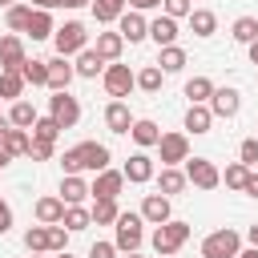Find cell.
<instances>
[{
	"instance_id": "8fae6325",
	"label": "cell",
	"mask_w": 258,
	"mask_h": 258,
	"mask_svg": "<svg viewBox=\"0 0 258 258\" xmlns=\"http://www.w3.org/2000/svg\"><path fill=\"white\" fill-rule=\"evenodd\" d=\"M121 185H125V169H101L89 189H93V198H117Z\"/></svg>"
},
{
	"instance_id": "4316f807",
	"label": "cell",
	"mask_w": 258,
	"mask_h": 258,
	"mask_svg": "<svg viewBox=\"0 0 258 258\" xmlns=\"http://www.w3.org/2000/svg\"><path fill=\"white\" fill-rule=\"evenodd\" d=\"M185 97H189V105H210L214 81H210V77H189V81H185Z\"/></svg>"
},
{
	"instance_id": "e7e4bbea",
	"label": "cell",
	"mask_w": 258,
	"mask_h": 258,
	"mask_svg": "<svg viewBox=\"0 0 258 258\" xmlns=\"http://www.w3.org/2000/svg\"><path fill=\"white\" fill-rule=\"evenodd\" d=\"M0 117H4V113H0Z\"/></svg>"
},
{
	"instance_id": "e0dca14e",
	"label": "cell",
	"mask_w": 258,
	"mask_h": 258,
	"mask_svg": "<svg viewBox=\"0 0 258 258\" xmlns=\"http://www.w3.org/2000/svg\"><path fill=\"white\" fill-rule=\"evenodd\" d=\"M105 125H109L113 133H129V129H133L129 105H125V101H109V105H105Z\"/></svg>"
},
{
	"instance_id": "db71d44e",
	"label": "cell",
	"mask_w": 258,
	"mask_h": 258,
	"mask_svg": "<svg viewBox=\"0 0 258 258\" xmlns=\"http://www.w3.org/2000/svg\"><path fill=\"white\" fill-rule=\"evenodd\" d=\"M250 64H258V40H250Z\"/></svg>"
},
{
	"instance_id": "ba28073f",
	"label": "cell",
	"mask_w": 258,
	"mask_h": 258,
	"mask_svg": "<svg viewBox=\"0 0 258 258\" xmlns=\"http://www.w3.org/2000/svg\"><path fill=\"white\" fill-rule=\"evenodd\" d=\"M48 113L60 121V129H73V125L81 121V105H77V97H69V89L48 97Z\"/></svg>"
},
{
	"instance_id": "94428289",
	"label": "cell",
	"mask_w": 258,
	"mask_h": 258,
	"mask_svg": "<svg viewBox=\"0 0 258 258\" xmlns=\"http://www.w3.org/2000/svg\"><path fill=\"white\" fill-rule=\"evenodd\" d=\"M56 258H73V254H69V250H60V254H56Z\"/></svg>"
},
{
	"instance_id": "c3c4849f",
	"label": "cell",
	"mask_w": 258,
	"mask_h": 258,
	"mask_svg": "<svg viewBox=\"0 0 258 258\" xmlns=\"http://www.w3.org/2000/svg\"><path fill=\"white\" fill-rule=\"evenodd\" d=\"M8 230H12V206L0 198V234H8Z\"/></svg>"
},
{
	"instance_id": "816d5d0a",
	"label": "cell",
	"mask_w": 258,
	"mask_h": 258,
	"mask_svg": "<svg viewBox=\"0 0 258 258\" xmlns=\"http://www.w3.org/2000/svg\"><path fill=\"white\" fill-rule=\"evenodd\" d=\"M242 194H250V198H258V173H250V177H246V185H242Z\"/></svg>"
},
{
	"instance_id": "ab89813d",
	"label": "cell",
	"mask_w": 258,
	"mask_h": 258,
	"mask_svg": "<svg viewBox=\"0 0 258 258\" xmlns=\"http://www.w3.org/2000/svg\"><path fill=\"white\" fill-rule=\"evenodd\" d=\"M161 77H165V73H161V64H149V69H141V73H137V89L157 93V89H161Z\"/></svg>"
},
{
	"instance_id": "484cf974",
	"label": "cell",
	"mask_w": 258,
	"mask_h": 258,
	"mask_svg": "<svg viewBox=\"0 0 258 258\" xmlns=\"http://www.w3.org/2000/svg\"><path fill=\"white\" fill-rule=\"evenodd\" d=\"M121 48H125V36L121 32H97V52H101V60H117L121 56Z\"/></svg>"
},
{
	"instance_id": "ee69618b",
	"label": "cell",
	"mask_w": 258,
	"mask_h": 258,
	"mask_svg": "<svg viewBox=\"0 0 258 258\" xmlns=\"http://www.w3.org/2000/svg\"><path fill=\"white\" fill-rule=\"evenodd\" d=\"M52 145H56V141H40V137H32L28 157H32V161H48V157H52Z\"/></svg>"
},
{
	"instance_id": "7a4b0ae2",
	"label": "cell",
	"mask_w": 258,
	"mask_h": 258,
	"mask_svg": "<svg viewBox=\"0 0 258 258\" xmlns=\"http://www.w3.org/2000/svg\"><path fill=\"white\" fill-rule=\"evenodd\" d=\"M185 238H189V222H177V218L161 222V226L153 230V250H157V258L177 254V250L185 246Z\"/></svg>"
},
{
	"instance_id": "f907efd6",
	"label": "cell",
	"mask_w": 258,
	"mask_h": 258,
	"mask_svg": "<svg viewBox=\"0 0 258 258\" xmlns=\"http://www.w3.org/2000/svg\"><path fill=\"white\" fill-rule=\"evenodd\" d=\"M129 8H137V12H145V8H161V0H125Z\"/></svg>"
},
{
	"instance_id": "7bdbcfd3",
	"label": "cell",
	"mask_w": 258,
	"mask_h": 258,
	"mask_svg": "<svg viewBox=\"0 0 258 258\" xmlns=\"http://www.w3.org/2000/svg\"><path fill=\"white\" fill-rule=\"evenodd\" d=\"M48 250H56V254H60V250H69V230H64L60 222H56V226H48Z\"/></svg>"
},
{
	"instance_id": "8d00e7d4",
	"label": "cell",
	"mask_w": 258,
	"mask_h": 258,
	"mask_svg": "<svg viewBox=\"0 0 258 258\" xmlns=\"http://www.w3.org/2000/svg\"><path fill=\"white\" fill-rule=\"evenodd\" d=\"M20 77L28 85H48V60H24L20 64Z\"/></svg>"
},
{
	"instance_id": "f5cc1de1",
	"label": "cell",
	"mask_w": 258,
	"mask_h": 258,
	"mask_svg": "<svg viewBox=\"0 0 258 258\" xmlns=\"http://www.w3.org/2000/svg\"><path fill=\"white\" fill-rule=\"evenodd\" d=\"M8 129H12V121H8V117H0V141H4V133H8Z\"/></svg>"
},
{
	"instance_id": "be15d7a7",
	"label": "cell",
	"mask_w": 258,
	"mask_h": 258,
	"mask_svg": "<svg viewBox=\"0 0 258 258\" xmlns=\"http://www.w3.org/2000/svg\"><path fill=\"white\" fill-rule=\"evenodd\" d=\"M32 258H40V254H32Z\"/></svg>"
},
{
	"instance_id": "681fc988",
	"label": "cell",
	"mask_w": 258,
	"mask_h": 258,
	"mask_svg": "<svg viewBox=\"0 0 258 258\" xmlns=\"http://www.w3.org/2000/svg\"><path fill=\"white\" fill-rule=\"evenodd\" d=\"M93 0H48V8H85Z\"/></svg>"
},
{
	"instance_id": "7c38bea8",
	"label": "cell",
	"mask_w": 258,
	"mask_h": 258,
	"mask_svg": "<svg viewBox=\"0 0 258 258\" xmlns=\"http://www.w3.org/2000/svg\"><path fill=\"white\" fill-rule=\"evenodd\" d=\"M24 60H28V56H24V40H20L16 32L0 36V69H16V73H20Z\"/></svg>"
},
{
	"instance_id": "6f0895ef",
	"label": "cell",
	"mask_w": 258,
	"mask_h": 258,
	"mask_svg": "<svg viewBox=\"0 0 258 258\" xmlns=\"http://www.w3.org/2000/svg\"><path fill=\"white\" fill-rule=\"evenodd\" d=\"M238 258H258V246H250V250H242Z\"/></svg>"
},
{
	"instance_id": "680465c9",
	"label": "cell",
	"mask_w": 258,
	"mask_h": 258,
	"mask_svg": "<svg viewBox=\"0 0 258 258\" xmlns=\"http://www.w3.org/2000/svg\"><path fill=\"white\" fill-rule=\"evenodd\" d=\"M28 4H36V8H48V0H28Z\"/></svg>"
},
{
	"instance_id": "b9f144b4",
	"label": "cell",
	"mask_w": 258,
	"mask_h": 258,
	"mask_svg": "<svg viewBox=\"0 0 258 258\" xmlns=\"http://www.w3.org/2000/svg\"><path fill=\"white\" fill-rule=\"evenodd\" d=\"M24 246H28V254L48 250V226H44V222H40V226H32V230L24 234Z\"/></svg>"
},
{
	"instance_id": "6125c7cd",
	"label": "cell",
	"mask_w": 258,
	"mask_h": 258,
	"mask_svg": "<svg viewBox=\"0 0 258 258\" xmlns=\"http://www.w3.org/2000/svg\"><path fill=\"white\" fill-rule=\"evenodd\" d=\"M0 4H12V0H0Z\"/></svg>"
},
{
	"instance_id": "4dcf8cb0",
	"label": "cell",
	"mask_w": 258,
	"mask_h": 258,
	"mask_svg": "<svg viewBox=\"0 0 258 258\" xmlns=\"http://www.w3.org/2000/svg\"><path fill=\"white\" fill-rule=\"evenodd\" d=\"M125 8H129L125 0H93V16H97V24H113V20H121Z\"/></svg>"
},
{
	"instance_id": "7402d4cb",
	"label": "cell",
	"mask_w": 258,
	"mask_h": 258,
	"mask_svg": "<svg viewBox=\"0 0 258 258\" xmlns=\"http://www.w3.org/2000/svg\"><path fill=\"white\" fill-rule=\"evenodd\" d=\"M185 20H189V32H194V36H214V32H218V16H214L210 8H194Z\"/></svg>"
},
{
	"instance_id": "60d3db41",
	"label": "cell",
	"mask_w": 258,
	"mask_h": 258,
	"mask_svg": "<svg viewBox=\"0 0 258 258\" xmlns=\"http://www.w3.org/2000/svg\"><path fill=\"white\" fill-rule=\"evenodd\" d=\"M246 177H250V165H246V161H234V165H226V173H222V181H226L230 189H242Z\"/></svg>"
},
{
	"instance_id": "30bf717a",
	"label": "cell",
	"mask_w": 258,
	"mask_h": 258,
	"mask_svg": "<svg viewBox=\"0 0 258 258\" xmlns=\"http://www.w3.org/2000/svg\"><path fill=\"white\" fill-rule=\"evenodd\" d=\"M117 24H121L117 32H121V36H125L129 44H137V40H145V36H149V20H145V16L137 12V8H125Z\"/></svg>"
},
{
	"instance_id": "d6986e66",
	"label": "cell",
	"mask_w": 258,
	"mask_h": 258,
	"mask_svg": "<svg viewBox=\"0 0 258 258\" xmlns=\"http://www.w3.org/2000/svg\"><path fill=\"white\" fill-rule=\"evenodd\" d=\"M32 40H48L52 32H56V24H52V12L48 8H32V16H28V28H24Z\"/></svg>"
},
{
	"instance_id": "f6af8a7d",
	"label": "cell",
	"mask_w": 258,
	"mask_h": 258,
	"mask_svg": "<svg viewBox=\"0 0 258 258\" xmlns=\"http://www.w3.org/2000/svg\"><path fill=\"white\" fill-rule=\"evenodd\" d=\"M161 8H165V16H173V20H181V16H189V12H194V4H189V0H161Z\"/></svg>"
},
{
	"instance_id": "277c9868",
	"label": "cell",
	"mask_w": 258,
	"mask_h": 258,
	"mask_svg": "<svg viewBox=\"0 0 258 258\" xmlns=\"http://www.w3.org/2000/svg\"><path fill=\"white\" fill-rule=\"evenodd\" d=\"M52 44H56V56H77L81 48H89V28L81 20H69L52 32Z\"/></svg>"
},
{
	"instance_id": "83f0119b",
	"label": "cell",
	"mask_w": 258,
	"mask_h": 258,
	"mask_svg": "<svg viewBox=\"0 0 258 258\" xmlns=\"http://www.w3.org/2000/svg\"><path fill=\"white\" fill-rule=\"evenodd\" d=\"M129 137L141 145V149H149V145H157L161 141V129L149 121V117H141V121H133V129H129Z\"/></svg>"
},
{
	"instance_id": "ffe728a7",
	"label": "cell",
	"mask_w": 258,
	"mask_h": 258,
	"mask_svg": "<svg viewBox=\"0 0 258 258\" xmlns=\"http://www.w3.org/2000/svg\"><path fill=\"white\" fill-rule=\"evenodd\" d=\"M89 194H93V189L85 185L81 173H64V181H60V198H64V206H81Z\"/></svg>"
},
{
	"instance_id": "d590c367",
	"label": "cell",
	"mask_w": 258,
	"mask_h": 258,
	"mask_svg": "<svg viewBox=\"0 0 258 258\" xmlns=\"http://www.w3.org/2000/svg\"><path fill=\"white\" fill-rule=\"evenodd\" d=\"M230 36H234L238 44L258 40V20H254V16H238V20H234V28H230Z\"/></svg>"
},
{
	"instance_id": "bcb514c9",
	"label": "cell",
	"mask_w": 258,
	"mask_h": 258,
	"mask_svg": "<svg viewBox=\"0 0 258 258\" xmlns=\"http://www.w3.org/2000/svg\"><path fill=\"white\" fill-rule=\"evenodd\" d=\"M238 161H246L250 169L258 165V141H254V137H246V141H242V149H238Z\"/></svg>"
},
{
	"instance_id": "4fadbf2b",
	"label": "cell",
	"mask_w": 258,
	"mask_h": 258,
	"mask_svg": "<svg viewBox=\"0 0 258 258\" xmlns=\"http://www.w3.org/2000/svg\"><path fill=\"white\" fill-rule=\"evenodd\" d=\"M73 77H77V69L69 64V56H52L48 60V89L52 93H64L73 85Z\"/></svg>"
},
{
	"instance_id": "3957f363",
	"label": "cell",
	"mask_w": 258,
	"mask_h": 258,
	"mask_svg": "<svg viewBox=\"0 0 258 258\" xmlns=\"http://www.w3.org/2000/svg\"><path fill=\"white\" fill-rule=\"evenodd\" d=\"M238 254H242V238L230 226L206 234V242H202V258H238Z\"/></svg>"
},
{
	"instance_id": "74e56055",
	"label": "cell",
	"mask_w": 258,
	"mask_h": 258,
	"mask_svg": "<svg viewBox=\"0 0 258 258\" xmlns=\"http://www.w3.org/2000/svg\"><path fill=\"white\" fill-rule=\"evenodd\" d=\"M28 16H32V4H8V16L4 20H8L12 32H24L28 28Z\"/></svg>"
},
{
	"instance_id": "f35d334b",
	"label": "cell",
	"mask_w": 258,
	"mask_h": 258,
	"mask_svg": "<svg viewBox=\"0 0 258 258\" xmlns=\"http://www.w3.org/2000/svg\"><path fill=\"white\" fill-rule=\"evenodd\" d=\"M32 137H40V141H56V137H60V121H56L52 113H48V117H36Z\"/></svg>"
},
{
	"instance_id": "9f6ffc18",
	"label": "cell",
	"mask_w": 258,
	"mask_h": 258,
	"mask_svg": "<svg viewBox=\"0 0 258 258\" xmlns=\"http://www.w3.org/2000/svg\"><path fill=\"white\" fill-rule=\"evenodd\" d=\"M246 238H250V246H258V226H250V230H246Z\"/></svg>"
},
{
	"instance_id": "603a6c76",
	"label": "cell",
	"mask_w": 258,
	"mask_h": 258,
	"mask_svg": "<svg viewBox=\"0 0 258 258\" xmlns=\"http://www.w3.org/2000/svg\"><path fill=\"white\" fill-rule=\"evenodd\" d=\"M210 125H214V109L210 105H189L185 109V129L189 133H210Z\"/></svg>"
},
{
	"instance_id": "5bb4252c",
	"label": "cell",
	"mask_w": 258,
	"mask_h": 258,
	"mask_svg": "<svg viewBox=\"0 0 258 258\" xmlns=\"http://www.w3.org/2000/svg\"><path fill=\"white\" fill-rule=\"evenodd\" d=\"M125 181H133V185L153 181V157H149V153H133V157L125 161Z\"/></svg>"
},
{
	"instance_id": "d6a6232c",
	"label": "cell",
	"mask_w": 258,
	"mask_h": 258,
	"mask_svg": "<svg viewBox=\"0 0 258 258\" xmlns=\"http://www.w3.org/2000/svg\"><path fill=\"white\" fill-rule=\"evenodd\" d=\"M0 145H4L12 157H20V153L28 157V145H32V137H28V129H16V125H12V129L4 133V141H0Z\"/></svg>"
},
{
	"instance_id": "52a82bcc",
	"label": "cell",
	"mask_w": 258,
	"mask_h": 258,
	"mask_svg": "<svg viewBox=\"0 0 258 258\" xmlns=\"http://www.w3.org/2000/svg\"><path fill=\"white\" fill-rule=\"evenodd\" d=\"M141 214H121L117 218V234H113V242H117V250H141V242H145V234H141Z\"/></svg>"
},
{
	"instance_id": "ac0fdd59",
	"label": "cell",
	"mask_w": 258,
	"mask_h": 258,
	"mask_svg": "<svg viewBox=\"0 0 258 258\" xmlns=\"http://www.w3.org/2000/svg\"><path fill=\"white\" fill-rule=\"evenodd\" d=\"M141 218H145L149 226L169 222V198H165V194H149V198L141 202Z\"/></svg>"
},
{
	"instance_id": "11a10c76",
	"label": "cell",
	"mask_w": 258,
	"mask_h": 258,
	"mask_svg": "<svg viewBox=\"0 0 258 258\" xmlns=\"http://www.w3.org/2000/svg\"><path fill=\"white\" fill-rule=\"evenodd\" d=\"M8 161H12V153H8V149H4V145H0V169H4V165H8Z\"/></svg>"
},
{
	"instance_id": "836d02e7",
	"label": "cell",
	"mask_w": 258,
	"mask_h": 258,
	"mask_svg": "<svg viewBox=\"0 0 258 258\" xmlns=\"http://www.w3.org/2000/svg\"><path fill=\"white\" fill-rule=\"evenodd\" d=\"M60 226H64L69 234H77V230H89V226H93V214H89V210H81V206H64V218H60Z\"/></svg>"
},
{
	"instance_id": "7dc6e473",
	"label": "cell",
	"mask_w": 258,
	"mask_h": 258,
	"mask_svg": "<svg viewBox=\"0 0 258 258\" xmlns=\"http://www.w3.org/2000/svg\"><path fill=\"white\" fill-rule=\"evenodd\" d=\"M89 258H117V242H93Z\"/></svg>"
},
{
	"instance_id": "2e32d148",
	"label": "cell",
	"mask_w": 258,
	"mask_h": 258,
	"mask_svg": "<svg viewBox=\"0 0 258 258\" xmlns=\"http://www.w3.org/2000/svg\"><path fill=\"white\" fill-rule=\"evenodd\" d=\"M210 109H214V117H234V113L242 109V97H238V89H214V97H210Z\"/></svg>"
},
{
	"instance_id": "cb8c5ba5",
	"label": "cell",
	"mask_w": 258,
	"mask_h": 258,
	"mask_svg": "<svg viewBox=\"0 0 258 258\" xmlns=\"http://www.w3.org/2000/svg\"><path fill=\"white\" fill-rule=\"evenodd\" d=\"M24 85H28V81H24L16 69H0V101H20Z\"/></svg>"
},
{
	"instance_id": "9a60e30c",
	"label": "cell",
	"mask_w": 258,
	"mask_h": 258,
	"mask_svg": "<svg viewBox=\"0 0 258 258\" xmlns=\"http://www.w3.org/2000/svg\"><path fill=\"white\" fill-rule=\"evenodd\" d=\"M105 64H109V60H101V52H97V48H81L73 69H77V77L93 81V77H101V73H105Z\"/></svg>"
},
{
	"instance_id": "f1b7e54d",
	"label": "cell",
	"mask_w": 258,
	"mask_h": 258,
	"mask_svg": "<svg viewBox=\"0 0 258 258\" xmlns=\"http://www.w3.org/2000/svg\"><path fill=\"white\" fill-rule=\"evenodd\" d=\"M60 218H64V198H40V202H36V222L56 226Z\"/></svg>"
},
{
	"instance_id": "f546056e",
	"label": "cell",
	"mask_w": 258,
	"mask_h": 258,
	"mask_svg": "<svg viewBox=\"0 0 258 258\" xmlns=\"http://www.w3.org/2000/svg\"><path fill=\"white\" fill-rule=\"evenodd\" d=\"M89 214H93V222H97V226H117V218H121V210H117V198H97Z\"/></svg>"
},
{
	"instance_id": "9c48e42d",
	"label": "cell",
	"mask_w": 258,
	"mask_h": 258,
	"mask_svg": "<svg viewBox=\"0 0 258 258\" xmlns=\"http://www.w3.org/2000/svg\"><path fill=\"white\" fill-rule=\"evenodd\" d=\"M157 149H161V165H177L189 157V137L185 133H161Z\"/></svg>"
},
{
	"instance_id": "5b68a950",
	"label": "cell",
	"mask_w": 258,
	"mask_h": 258,
	"mask_svg": "<svg viewBox=\"0 0 258 258\" xmlns=\"http://www.w3.org/2000/svg\"><path fill=\"white\" fill-rule=\"evenodd\" d=\"M101 81H105V93L113 97V101H121V97H129L133 93V85H137V73H129V64H105V73H101Z\"/></svg>"
},
{
	"instance_id": "8992f818",
	"label": "cell",
	"mask_w": 258,
	"mask_h": 258,
	"mask_svg": "<svg viewBox=\"0 0 258 258\" xmlns=\"http://www.w3.org/2000/svg\"><path fill=\"white\" fill-rule=\"evenodd\" d=\"M185 177H189V185H198V189L222 185V169H218L210 157H185Z\"/></svg>"
},
{
	"instance_id": "e575fe53",
	"label": "cell",
	"mask_w": 258,
	"mask_h": 258,
	"mask_svg": "<svg viewBox=\"0 0 258 258\" xmlns=\"http://www.w3.org/2000/svg\"><path fill=\"white\" fill-rule=\"evenodd\" d=\"M157 64H161V73H181V69H185V48L165 44V48H161V56H157Z\"/></svg>"
},
{
	"instance_id": "6da1fadb",
	"label": "cell",
	"mask_w": 258,
	"mask_h": 258,
	"mask_svg": "<svg viewBox=\"0 0 258 258\" xmlns=\"http://www.w3.org/2000/svg\"><path fill=\"white\" fill-rule=\"evenodd\" d=\"M60 165H64V173H81V169L101 173V169H109V145H101V141H81V145L64 149Z\"/></svg>"
},
{
	"instance_id": "1f68e13d",
	"label": "cell",
	"mask_w": 258,
	"mask_h": 258,
	"mask_svg": "<svg viewBox=\"0 0 258 258\" xmlns=\"http://www.w3.org/2000/svg\"><path fill=\"white\" fill-rule=\"evenodd\" d=\"M36 117H40V113H36L28 101H12V109H8V121H12L16 129H32V125H36Z\"/></svg>"
},
{
	"instance_id": "44dd1931",
	"label": "cell",
	"mask_w": 258,
	"mask_h": 258,
	"mask_svg": "<svg viewBox=\"0 0 258 258\" xmlns=\"http://www.w3.org/2000/svg\"><path fill=\"white\" fill-rule=\"evenodd\" d=\"M185 185H189V177H185V173H181L177 165H165V169L157 173V189H161L165 198H173V194H181Z\"/></svg>"
},
{
	"instance_id": "d4e9b609",
	"label": "cell",
	"mask_w": 258,
	"mask_h": 258,
	"mask_svg": "<svg viewBox=\"0 0 258 258\" xmlns=\"http://www.w3.org/2000/svg\"><path fill=\"white\" fill-rule=\"evenodd\" d=\"M149 36L157 40V48L173 44V40H177V20H173V16H157V20L149 24Z\"/></svg>"
},
{
	"instance_id": "91938a15",
	"label": "cell",
	"mask_w": 258,
	"mask_h": 258,
	"mask_svg": "<svg viewBox=\"0 0 258 258\" xmlns=\"http://www.w3.org/2000/svg\"><path fill=\"white\" fill-rule=\"evenodd\" d=\"M125 258H141V254H137V250H129V254H125Z\"/></svg>"
}]
</instances>
